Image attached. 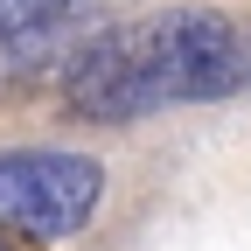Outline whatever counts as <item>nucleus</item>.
Returning <instances> with one entry per match:
<instances>
[{
    "label": "nucleus",
    "mask_w": 251,
    "mask_h": 251,
    "mask_svg": "<svg viewBox=\"0 0 251 251\" xmlns=\"http://www.w3.org/2000/svg\"><path fill=\"white\" fill-rule=\"evenodd\" d=\"M230 91H251V21L216 7H161L147 21H126L63 70V105L98 126Z\"/></svg>",
    "instance_id": "nucleus-1"
},
{
    "label": "nucleus",
    "mask_w": 251,
    "mask_h": 251,
    "mask_svg": "<svg viewBox=\"0 0 251 251\" xmlns=\"http://www.w3.org/2000/svg\"><path fill=\"white\" fill-rule=\"evenodd\" d=\"M105 196V168L91 153H0V230L70 237Z\"/></svg>",
    "instance_id": "nucleus-2"
},
{
    "label": "nucleus",
    "mask_w": 251,
    "mask_h": 251,
    "mask_svg": "<svg viewBox=\"0 0 251 251\" xmlns=\"http://www.w3.org/2000/svg\"><path fill=\"white\" fill-rule=\"evenodd\" d=\"M77 0H0V35H35L56 14H70Z\"/></svg>",
    "instance_id": "nucleus-3"
},
{
    "label": "nucleus",
    "mask_w": 251,
    "mask_h": 251,
    "mask_svg": "<svg viewBox=\"0 0 251 251\" xmlns=\"http://www.w3.org/2000/svg\"><path fill=\"white\" fill-rule=\"evenodd\" d=\"M0 251H14V244H7V230H0Z\"/></svg>",
    "instance_id": "nucleus-4"
}]
</instances>
